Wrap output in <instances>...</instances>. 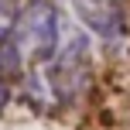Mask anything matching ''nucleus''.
<instances>
[{"label": "nucleus", "mask_w": 130, "mask_h": 130, "mask_svg": "<svg viewBox=\"0 0 130 130\" xmlns=\"http://www.w3.org/2000/svg\"><path fill=\"white\" fill-rule=\"evenodd\" d=\"M92 82V52L89 41L82 34H72L62 48H55V62L48 69V86H52L55 99L65 106L79 103V99L89 92Z\"/></svg>", "instance_id": "f03ea898"}, {"label": "nucleus", "mask_w": 130, "mask_h": 130, "mask_svg": "<svg viewBox=\"0 0 130 130\" xmlns=\"http://www.w3.org/2000/svg\"><path fill=\"white\" fill-rule=\"evenodd\" d=\"M7 45L21 55V62H45L58 48V10L52 0H31L24 10H17L14 27L7 34Z\"/></svg>", "instance_id": "f257e3e1"}, {"label": "nucleus", "mask_w": 130, "mask_h": 130, "mask_svg": "<svg viewBox=\"0 0 130 130\" xmlns=\"http://www.w3.org/2000/svg\"><path fill=\"white\" fill-rule=\"evenodd\" d=\"M14 17H17V0H0V41H7Z\"/></svg>", "instance_id": "20e7f679"}, {"label": "nucleus", "mask_w": 130, "mask_h": 130, "mask_svg": "<svg viewBox=\"0 0 130 130\" xmlns=\"http://www.w3.org/2000/svg\"><path fill=\"white\" fill-rule=\"evenodd\" d=\"M75 4V14L89 31H96L99 38L117 41L127 27V10L123 0H72Z\"/></svg>", "instance_id": "7ed1b4c3"}, {"label": "nucleus", "mask_w": 130, "mask_h": 130, "mask_svg": "<svg viewBox=\"0 0 130 130\" xmlns=\"http://www.w3.org/2000/svg\"><path fill=\"white\" fill-rule=\"evenodd\" d=\"M7 99H10V86H7V79H0V113H4Z\"/></svg>", "instance_id": "39448f33"}]
</instances>
